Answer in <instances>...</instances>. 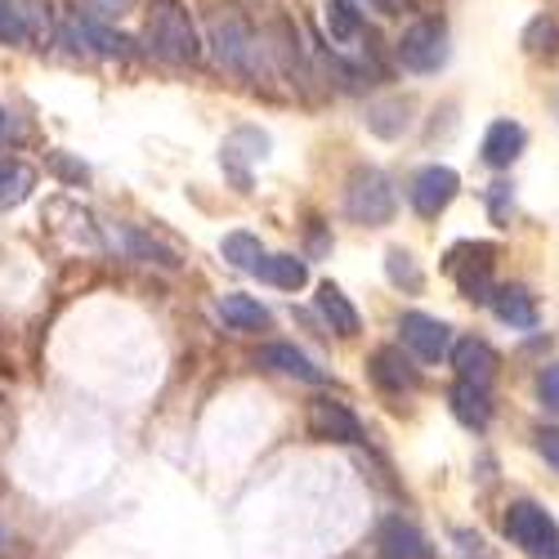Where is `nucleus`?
<instances>
[{"mask_svg": "<svg viewBox=\"0 0 559 559\" xmlns=\"http://www.w3.org/2000/svg\"><path fill=\"white\" fill-rule=\"evenodd\" d=\"M148 45L170 63H193L202 55L198 27H193L189 10H183L179 0H157V10L148 19Z\"/></svg>", "mask_w": 559, "mask_h": 559, "instance_id": "f257e3e1", "label": "nucleus"}, {"mask_svg": "<svg viewBox=\"0 0 559 559\" xmlns=\"http://www.w3.org/2000/svg\"><path fill=\"white\" fill-rule=\"evenodd\" d=\"M506 537L528 559H559V524L537 501H510L506 510Z\"/></svg>", "mask_w": 559, "mask_h": 559, "instance_id": "f03ea898", "label": "nucleus"}, {"mask_svg": "<svg viewBox=\"0 0 559 559\" xmlns=\"http://www.w3.org/2000/svg\"><path fill=\"white\" fill-rule=\"evenodd\" d=\"M394 206H399V198H394V183H390L385 170L362 166V170L349 175L345 215H349L354 224H390V219H394Z\"/></svg>", "mask_w": 559, "mask_h": 559, "instance_id": "7ed1b4c3", "label": "nucleus"}, {"mask_svg": "<svg viewBox=\"0 0 559 559\" xmlns=\"http://www.w3.org/2000/svg\"><path fill=\"white\" fill-rule=\"evenodd\" d=\"M448 27L439 19H416L403 36H399V63L407 72H439L448 63Z\"/></svg>", "mask_w": 559, "mask_h": 559, "instance_id": "20e7f679", "label": "nucleus"}, {"mask_svg": "<svg viewBox=\"0 0 559 559\" xmlns=\"http://www.w3.org/2000/svg\"><path fill=\"white\" fill-rule=\"evenodd\" d=\"M456 189H461V179H456L452 166H421L407 183V202L421 219H439L452 206Z\"/></svg>", "mask_w": 559, "mask_h": 559, "instance_id": "39448f33", "label": "nucleus"}, {"mask_svg": "<svg viewBox=\"0 0 559 559\" xmlns=\"http://www.w3.org/2000/svg\"><path fill=\"white\" fill-rule=\"evenodd\" d=\"M211 45H215V55H219V63L224 68H238V72H251V63H255V36H251V27L233 14V10H224V14H215V23H211Z\"/></svg>", "mask_w": 559, "mask_h": 559, "instance_id": "423d86ee", "label": "nucleus"}, {"mask_svg": "<svg viewBox=\"0 0 559 559\" xmlns=\"http://www.w3.org/2000/svg\"><path fill=\"white\" fill-rule=\"evenodd\" d=\"M399 332H403V345L416 354V358H426V362H439L452 354V328L443 318H430V313H403L399 318Z\"/></svg>", "mask_w": 559, "mask_h": 559, "instance_id": "0eeeda50", "label": "nucleus"}, {"mask_svg": "<svg viewBox=\"0 0 559 559\" xmlns=\"http://www.w3.org/2000/svg\"><path fill=\"white\" fill-rule=\"evenodd\" d=\"M309 435L322 443H362V421L336 399H313L309 403Z\"/></svg>", "mask_w": 559, "mask_h": 559, "instance_id": "6e6552de", "label": "nucleus"}, {"mask_svg": "<svg viewBox=\"0 0 559 559\" xmlns=\"http://www.w3.org/2000/svg\"><path fill=\"white\" fill-rule=\"evenodd\" d=\"M68 36L76 40V50H90V55H99V59H130L134 55V40L104 27L99 19H76L68 23Z\"/></svg>", "mask_w": 559, "mask_h": 559, "instance_id": "1a4fd4ad", "label": "nucleus"}, {"mask_svg": "<svg viewBox=\"0 0 559 559\" xmlns=\"http://www.w3.org/2000/svg\"><path fill=\"white\" fill-rule=\"evenodd\" d=\"M448 358H452V367H456V377L471 381V385H484V390H488V381L497 377V354H492V345L479 341V336L456 341Z\"/></svg>", "mask_w": 559, "mask_h": 559, "instance_id": "9d476101", "label": "nucleus"}, {"mask_svg": "<svg viewBox=\"0 0 559 559\" xmlns=\"http://www.w3.org/2000/svg\"><path fill=\"white\" fill-rule=\"evenodd\" d=\"M524 144H528V130L520 126V121H492L488 130H484V162L492 166V170H506L510 162H520V153H524Z\"/></svg>", "mask_w": 559, "mask_h": 559, "instance_id": "9b49d317", "label": "nucleus"}, {"mask_svg": "<svg viewBox=\"0 0 559 559\" xmlns=\"http://www.w3.org/2000/svg\"><path fill=\"white\" fill-rule=\"evenodd\" d=\"M367 367H371V377H377V385H385V390H394V394L421 385V371H416V367L403 358V349H394V345H381L377 354H371Z\"/></svg>", "mask_w": 559, "mask_h": 559, "instance_id": "f8f14e48", "label": "nucleus"}, {"mask_svg": "<svg viewBox=\"0 0 559 559\" xmlns=\"http://www.w3.org/2000/svg\"><path fill=\"white\" fill-rule=\"evenodd\" d=\"M381 555L385 559H435V546L421 537V528L407 520H385L381 524Z\"/></svg>", "mask_w": 559, "mask_h": 559, "instance_id": "ddd939ff", "label": "nucleus"}, {"mask_svg": "<svg viewBox=\"0 0 559 559\" xmlns=\"http://www.w3.org/2000/svg\"><path fill=\"white\" fill-rule=\"evenodd\" d=\"M313 305H318V313L332 322V332L336 336H358V328H362V318H358V309L349 305V296L336 287V283H322L318 287V296H313Z\"/></svg>", "mask_w": 559, "mask_h": 559, "instance_id": "4468645a", "label": "nucleus"}, {"mask_svg": "<svg viewBox=\"0 0 559 559\" xmlns=\"http://www.w3.org/2000/svg\"><path fill=\"white\" fill-rule=\"evenodd\" d=\"M260 367H273V371H283V377H296V381H309V385L322 381V367L296 345H264L260 349Z\"/></svg>", "mask_w": 559, "mask_h": 559, "instance_id": "2eb2a0df", "label": "nucleus"}, {"mask_svg": "<svg viewBox=\"0 0 559 559\" xmlns=\"http://www.w3.org/2000/svg\"><path fill=\"white\" fill-rule=\"evenodd\" d=\"M448 403H452V416H456V421H461V426H471V430H484V426L492 421V403H488V390H484V385L456 381L452 394H448Z\"/></svg>", "mask_w": 559, "mask_h": 559, "instance_id": "dca6fc26", "label": "nucleus"}, {"mask_svg": "<svg viewBox=\"0 0 559 559\" xmlns=\"http://www.w3.org/2000/svg\"><path fill=\"white\" fill-rule=\"evenodd\" d=\"M492 313L515 332H533L537 328V305L524 287H497L492 292Z\"/></svg>", "mask_w": 559, "mask_h": 559, "instance_id": "f3484780", "label": "nucleus"}, {"mask_svg": "<svg viewBox=\"0 0 559 559\" xmlns=\"http://www.w3.org/2000/svg\"><path fill=\"white\" fill-rule=\"evenodd\" d=\"M255 273L264 277L269 287H277V292H300V287L309 283V269H305V260H296V255H264Z\"/></svg>", "mask_w": 559, "mask_h": 559, "instance_id": "a211bd4d", "label": "nucleus"}, {"mask_svg": "<svg viewBox=\"0 0 559 559\" xmlns=\"http://www.w3.org/2000/svg\"><path fill=\"white\" fill-rule=\"evenodd\" d=\"M219 318L228 322V328H238V332H260L269 328V309L251 296H224L219 300Z\"/></svg>", "mask_w": 559, "mask_h": 559, "instance_id": "6ab92c4d", "label": "nucleus"}, {"mask_svg": "<svg viewBox=\"0 0 559 559\" xmlns=\"http://www.w3.org/2000/svg\"><path fill=\"white\" fill-rule=\"evenodd\" d=\"M32 189H36V170H32V166H23V162H0V211L27 202Z\"/></svg>", "mask_w": 559, "mask_h": 559, "instance_id": "aec40b11", "label": "nucleus"}, {"mask_svg": "<svg viewBox=\"0 0 559 559\" xmlns=\"http://www.w3.org/2000/svg\"><path fill=\"white\" fill-rule=\"evenodd\" d=\"M328 32H332V40L336 45H354V40H362V14L349 5V0H328Z\"/></svg>", "mask_w": 559, "mask_h": 559, "instance_id": "412c9836", "label": "nucleus"}, {"mask_svg": "<svg viewBox=\"0 0 559 559\" xmlns=\"http://www.w3.org/2000/svg\"><path fill=\"white\" fill-rule=\"evenodd\" d=\"M524 50L537 55V59H555L559 55V23L537 14L528 27H524Z\"/></svg>", "mask_w": 559, "mask_h": 559, "instance_id": "4be33fe9", "label": "nucleus"}, {"mask_svg": "<svg viewBox=\"0 0 559 559\" xmlns=\"http://www.w3.org/2000/svg\"><path fill=\"white\" fill-rule=\"evenodd\" d=\"M224 260H228L233 269L255 273V269H260V260H264L260 238H251V233H228V238H224Z\"/></svg>", "mask_w": 559, "mask_h": 559, "instance_id": "5701e85b", "label": "nucleus"}, {"mask_svg": "<svg viewBox=\"0 0 559 559\" xmlns=\"http://www.w3.org/2000/svg\"><path fill=\"white\" fill-rule=\"evenodd\" d=\"M385 273H390V283L394 287H407V292H421V269H416V260L403 251V247H394L390 255H385Z\"/></svg>", "mask_w": 559, "mask_h": 559, "instance_id": "b1692460", "label": "nucleus"}, {"mask_svg": "<svg viewBox=\"0 0 559 559\" xmlns=\"http://www.w3.org/2000/svg\"><path fill=\"white\" fill-rule=\"evenodd\" d=\"M0 40H14V45H27L32 40L23 14L14 10V0H0Z\"/></svg>", "mask_w": 559, "mask_h": 559, "instance_id": "393cba45", "label": "nucleus"}, {"mask_svg": "<svg viewBox=\"0 0 559 559\" xmlns=\"http://www.w3.org/2000/svg\"><path fill=\"white\" fill-rule=\"evenodd\" d=\"M537 399H542V407H546V412H555V416H559V362L542 367V377H537Z\"/></svg>", "mask_w": 559, "mask_h": 559, "instance_id": "a878e982", "label": "nucleus"}, {"mask_svg": "<svg viewBox=\"0 0 559 559\" xmlns=\"http://www.w3.org/2000/svg\"><path fill=\"white\" fill-rule=\"evenodd\" d=\"M126 242H130V251H134V255H144V260H157L162 269H175V264H179V260H175L170 251H162V247H157V242H148V238H139V233H126Z\"/></svg>", "mask_w": 559, "mask_h": 559, "instance_id": "bb28decb", "label": "nucleus"}, {"mask_svg": "<svg viewBox=\"0 0 559 559\" xmlns=\"http://www.w3.org/2000/svg\"><path fill=\"white\" fill-rule=\"evenodd\" d=\"M537 452L546 456V465L559 475V430H537Z\"/></svg>", "mask_w": 559, "mask_h": 559, "instance_id": "cd10ccee", "label": "nucleus"}, {"mask_svg": "<svg viewBox=\"0 0 559 559\" xmlns=\"http://www.w3.org/2000/svg\"><path fill=\"white\" fill-rule=\"evenodd\" d=\"M367 5L381 14H403V10H412V0H367Z\"/></svg>", "mask_w": 559, "mask_h": 559, "instance_id": "c85d7f7f", "label": "nucleus"}, {"mask_svg": "<svg viewBox=\"0 0 559 559\" xmlns=\"http://www.w3.org/2000/svg\"><path fill=\"white\" fill-rule=\"evenodd\" d=\"M90 5H95L99 14H126V10L134 5V0H90Z\"/></svg>", "mask_w": 559, "mask_h": 559, "instance_id": "c756f323", "label": "nucleus"}, {"mask_svg": "<svg viewBox=\"0 0 559 559\" xmlns=\"http://www.w3.org/2000/svg\"><path fill=\"white\" fill-rule=\"evenodd\" d=\"M5 550H10V528L0 524V555H5Z\"/></svg>", "mask_w": 559, "mask_h": 559, "instance_id": "7c9ffc66", "label": "nucleus"}, {"mask_svg": "<svg viewBox=\"0 0 559 559\" xmlns=\"http://www.w3.org/2000/svg\"><path fill=\"white\" fill-rule=\"evenodd\" d=\"M5 134H10V112L0 108V139H5Z\"/></svg>", "mask_w": 559, "mask_h": 559, "instance_id": "2f4dec72", "label": "nucleus"}]
</instances>
